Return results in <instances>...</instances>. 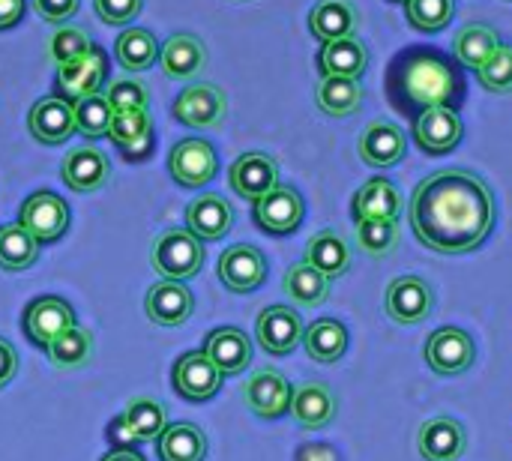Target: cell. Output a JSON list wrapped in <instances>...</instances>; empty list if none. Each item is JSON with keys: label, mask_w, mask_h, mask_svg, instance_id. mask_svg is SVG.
<instances>
[{"label": "cell", "mask_w": 512, "mask_h": 461, "mask_svg": "<svg viewBox=\"0 0 512 461\" xmlns=\"http://www.w3.org/2000/svg\"><path fill=\"white\" fill-rule=\"evenodd\" d=\"M417 240L441 255H465L495 228L492 189L471 171L447 168L426 177L408 207Z\"/></svg>", "instance_id": "cell-1"}, {"label": "cell", "mask_w": 512, "mask_h": 461, "mask_svg": "<svg viewBox=\"0 0 512 461\" xmlns=\"http://www.w3.org/2000/svg\"><path fill=\"white\" fill-rule=\"evenodd\" d=\"M150 264L162 279L171 282H186L201 273L204 267V246L201 240L186 228H171L156 237L150 249Z\"/></svg>", "instance_id": "cell-2"}, {"label": "cell", "mask_w": 512, "mask_h": 461, "mask_svg": "<svg viewBox=\"0 0 512 461\" xmlns=\"http://www.w3.org/2000/svg\"><path fill=\"white\" fill-rule=\"evenodd\" d=\"M168 171L180 186H207L219 171V156L204 138H183L168 153Z\"/></svg>", "instance_id": "cell-3"}, {"label": "cell", "mask_w": 512, "mask_h": 461, "mask_svg": "<svg viewBox=\"0 0 512 461\" xmlns=\"http://www.w3.org/2000/svg\"><path fill=\"white\" fill-rule=\"evenodd\" d=\"M18 225L33 234L36 243H54L69 228V207L54 192H36L21 204Z\"/></svg>", "instance_id": "cell-4"}, {"label": "cell", "mask_w": 512, "mask_h": 461, "mask_svg": "<svg viewBox=\"0 0 512 461\" xmlns=\"http://www.w3.org/2000/svg\"><path fill=\"white\" fill-rule=\"evenodd\" d=\"M474 339L459 327H441L426 342V363L444 378H456L474 366Z\"/></svg>", "instance_id": "cell-5"}, {"label": "cell", "mask_w": 512, "mask_h": 461, "mask_svg": "<svg viewBox=\"0 0 512 461\" xmlns=\"http://www.w3.org/2000/svg\"><path fill=\"white\" fill-rule=\"evenodd\" d=\"M228 114V99L216 84H192L174 99V117L192 129H216Z\"/></svg>", "instance_id": "cell-6"}, {"label": "cell", "mask_w": 512, "mask_h": 461, "mask_svg": "<svg viewBox=\"0 0 512 461\" xmlns=\"http://www.w3.org/2000/svg\"><path fill=\"white\" fill-rule=\"evenodd\" d=\"M384 306H387V315L396 321V324H423L432 309H435V294L429 288L426 279L420 276H402L396 282H390L387 288V297H384Z\"/></svg>", "instance_id": "cell-7"}, {"label": "cell", "mask_w": 512, "mask_h": 461, "mask_svg": "<svg viewBox=\"0 0 512 461\" xmlns=\"http://www.w3.org/2000/svg\"><path fill=\"white\" fill-rule=\"evenodd\" d=\"M105 78H108V60L99 45H93L90 51H84L81 57L63 63V66H57V87L69 102L99 93Z\"/></svg>", "instance_id": "cell-8"}, {"label": "cell", "mask_w": 512, "mask_h": 461, "mask_svg": "<svg viewBox=\"0 0 512 461\" xmlns=\"http://www.w3.org/2000/svg\"><path fill=\"white\" fill-rule=\"evenodd\" d=\"M453 72L441 63V60H432V57H420L408 66V75H405V90L414 102L426 105V108H435V105H447L450 96H453Z\"/></svg>", "instance_id": "cell-9"}, {"label": "cell", "mask_w": 512, "mask_h": 461, "mask_svg": "<svg viewBox=\"0 0 512 461\" xmlns=\"http://www.w3.org/2000/svg\"><path fill=\"white\" fill-rule=\"evenodd\" d=\"M267 279V261L255 246H231L219 258V282L234 294H249Z\"/></svg>", "instance_id": "cell-10"}, {"label": "cell", "mask_w": 512, "mask_h": 461, "mask_svg": "<svg viewBox=\"0 0 512 461\" xmlns=\"http://www.w3.org/2000/svg\"><path fill=\"white\" fill-rule=\"evenodd\" d=\"M291 396L294 387L276 369H258L243 387V402L264 420L285 417L291 411Z\"/></svg>", "instance_id": "cell-11"}, {"label": "cell", "mask_w": 512, "mask_h": 461, "mask_svg": "<svg viewBox=\"0 0 512 461\" xmlns=\"http://www.w3.org/2000/svg\"><path fill=\"white\" fill-rule=\"evenodd\" d=\"M69 327H75V312L60 297H39L24 312V330H27L30 342L39 345V348H45V351Z\"/></svg>", "instance_id": "cell-12"}, {"label": "cell", "mask_w": 512, "mask_h": 461, "mask_svg": "<svg viewBox=\"0 0 512 461\" xmlns=\"http://www.w3.org/2000/svg\"><path fill=\"white\" fill-rule=\"evenodd\" d=\"M258 342L267 354L285 357L303 342V321L291 306H267L258 315Z\"/></svg>", "instance_id": "cell-13"}, {"label": "cell", "mask_w": 512, "mask_h": 461, "mask_svg": "<svg viewBox=\"0 0 512 461\" xmlns=\"http://www.w3.org/2000/svg\"><path fill=\"white\" fill-rule=\"evenodd\" d=\"M303 198L291 189V186H276L270 189L264 198L255 201V222L267 231V234H291L300 228L303 222Z\"/></svg>", "instance_id": "cell-14"}, {"label": "cell", "mask_w": 512, "mask_h": 461, "mask_svg": "<svg viewBox=\"0 0 512 461\" xmlns=\"http://www.w3.org/2000/svg\"><path fill=\"white\" fill-rule=\"evenodd\" d=\"M417 447L426 461H459L468 450V432L453 417H435L420 426Z\"/></svg>", "instance_id": "cell-15"}, {"label": "cell", "mask_w": 512, "mask_h": 461, "mask_svg": "<svg viewBox=\"0 0 512 461\" xmlns=\"http://www.w3.org/2000/svg\"><path fill=\"white\" fill-rule=\"evenodd\" d=\"M27 129L42 144H63L75 132V111L72 102L63 96H45L30 108Z\"/></svg>", "instance_id": "cell-16"}, {"label": "cell", "mask_w": 512, "mask_h": 461, "mask_svg": "<svg viewBox=\"0 0 512 461\" xmlns=\"http://www.w3.org/2000/svg\"><path fill=\"white\" fill-rule=\"evenodd\" d=\"M231 189L240 195V198H249V201H258L264 198L270 189L279 186V165L273 156L267 153H243L234 165H231Z\"/></svg>", "instance_id": "cell-17"}, {"label": "cell", "mask_w": 512, "mask_h": 461, "mask_svg": "<svg viewBox=\"0 0 512 461\" xmlns=\"http://www.w3.org/2000/svg\"><path fill=\"white\" fill-rule=\"evenodd\" d=\"M192 309H195V300L183 282L165 279V282L153 285L144 297V312L156 327H180L189 321Z\"/></svg>", "instance_id": "cell-18"}, {"label": "cell", "mask_w": 512, "mask_h": 461, "mask_svg": "<svg viewBox=\"0 0 512 461\" xmlns=\"http://www.w3.org/2000/svg\"><path fill=\"white\" fill-rule=\"evenodd\" d=\"M174 390L189 402H207L222 390V372L207 360V354H186L174 366Z\"/></svg>", "instance_id": "cell-19"}, {"label": "cell", "mask_w": 512, "mask_h": 461, "mask_svg": "<svg viewBox=\"0 0 512 461\" xmlns=\"http://www.w3.org/2000/svg\"><path fill=\"white\" fill-rule=\"evenodd\" d=\"M414 138L426 153H450L462 141V120L450 105L426 108L414 123Z\"/></svg>", "instance_id": "cell-20"}, {"label": "cell", "mask_w": 512, "mask_h": 461, "mask_svg": "<svg viewBox=\"0 0 512 461\" xmlns=\"http://www.w3.org/2000/svg\"><path fill=\"white\" fill-rule=\"evenodd\" d=\"M60 174H63V183L72 192H96V189H102L108 183L111 162L99 147L84 144V147H75V150L66 153Z\"/></svg>", "instance_id": "cell-21"}, {"label": "cell", "mask_w": 512, "mask_h": 461, "mask_svg": "<svg viewBox=\"0 0 512 461\" xmlns=\"http://www.w3.org/2000/svg\"><path fill=\"white\" fill-rule=\"evenodd\" d=\"M204 354L222 372V378L225 375H240L252 363V342L237 327H219V330H213L207 336Z\"/></svg>", "instance_id": "cell-22"}, {"label": "cell", "mask_w": 512, "mask_h": 461, "mask_svg": "<svg viewBox=\"0 0 512 461\" xmlns=\"http://www.w3.org/2000/svg\"><path fill=\"white\" fill-rule=\"evenodd\" d=\"M405 150H408L405 132L390 120H375L372 126H366L360 138V159L375 168H390L402 162Z\"/></svg>", "instance_id": "cell-23"}, {"label": "cell", "mask_w": 512, "mask_h": 461, "mask_svg": "<svg viewBox=\"0 0 512 461\" xmlns=\"http://www.w3.org/2000/svg\"><path fill=\"white\" fill-rule=\"evenodd\" d=\"M186 225L198 240H222L234 225V207L222 195H201L186 207Z\"/></svg>", "instance_id": "cell-24"}, {"label": "cell", "mask_w": 512, "mask_h": 461, "mask_svg": "<svg viewBox=\"0 0 512 461\" xmlns=\"http://www.w3.org/2000/svg\"><path fill=\"white\" fill-rule=\"evenodd\" d=\"M303 429H324L336 417V396L327 384L309 381L300 384L291 396V411H288Z\"/></svg>", "instance_id": "cell-25"}, {"label": "cell", "mask_w": 512, "mask_h": 461, "mask_svg": "<svg viewBox=\"0 0 512 461\" xmlns=\"http://www.w3.org/2000/svg\"><path fill=\"white\" fill-rule=\"evenodd\" d=\"M357 24H360V12L351 0H318L309 15V27L315 39H321L324 45L354 36Z\"/></svg>", "instance_id": "cell-26"}, {"label": "cell", "mask_w": 512, "mask_h": 461, "mask_svg": "<svg viewBox=\"0 0 512 461\" xmlns=\"http://www.w3.org/2000/svg\"><path fill=\"white\" fill-rule=\"evenodd\" d=\"M204 63H207V48L192 33H174L159 48V66L168 78H192L204 69Z\"/></svg>", "instance_id": "cell-27"}, {"label": "cell", "mask_w": 512, "mask_h": 461, "mask_svg": "<svg viewBox=\"0 0 512 461\" xmlns=\"http://www.w3.org/2000/svg\"><path fill=\"white\" fill-rule=\"evenodd\" d=\"M108 138L129 159H138L153 144V120L147 111H114L111 126H108Z\"/></svg>", "instance_id": "cell-28"}, {"label": "cell", "mask_w": 512, "mask_h": 461, "mask_svg": "<svg viewBox=\"0 0 512 461\" xmlns=\"http://www.w3.org/2000/svg\"><path fill=\"white\" fill-rule=\"evenodd\" d=\"M399 213H402V195L387 177L369 180L354 195V219L357 222H366V219H396L399 222Z\"/></svg>", "instance_id": "cell-29"}, {"label": "cell", "mask_w": 512, "mask_h": 461, "mask_svg": "<svg viewBox=\"0 0 512 461\" xmlns=\"http://www.w3.org/2000/svg\"><path fill=\"white\" fill-rule=\"evenodd\" d=\"M303 348L315 363H339L348 351V330L336 318H321L309 330H303Z\"/></svg>", "instance_id": "cell-30"}, {"label": "cell", "mask_w": 512, "mask_h": 461, "mask_svg": "<svg viewBox=\"0 0 512 461\" xmlns=\"http://www.w3.org/2000/svg\"><path fill=\"white\" fill-rule=\"evenodd\" d=\"M156 450L162 461H204L207 438L192 423H174L165 426V432L156 438Z\"/></svg>", "instance_id": "cell-31"}, {"label": "cell", "mask_w": 512, "mask_h": 461, "mask_svg": "<svg viewBox=\"0 0 512 461\" xmlns=\"http://www.w3.org/2000/svg\"><path fill=\"white\" fill-rule=\"evenodd\" d=\"M369 63V51L357 36H345L336 42H327L321 51V69L324 75H339V78H360Z\"/></svg>", "instance_id": "cell-32"}, {"label": "cell", "mask_w": 512, "mask_h": 461, "mask_svg": "<svg viewBox=\"0 0 512 461\" xmlns=\"http://www.w3.org/2000/svg\"><path fill=\"white\" fill-rule=\"evenodd\" d=\"M318 108L330 117H348L363 105V87L357 78H339V75H324L318 90H315Z\"/></svg>", "instance_id": "cell-33"}, {"label": "cell", "mask_w": 512, "mask_h": 461, "mask_svg": "<svg viewBox=\"0 0 512 461\" xmlns=\"http://www.w3.org/2000/svg\"><path fill=\"white\" fill-rule=\"evenodd\" d=\"M306 264H312L315 270H321L327 279H336V276L348 273V267H351V249H348V243L336 231H321L306 246Z\"/></svg>", "instance_id": "cell-34"}, {"label": "cell", "mask_w": 512, "mask_h": 461, "mask_svg": "<svg viewBox=\"0 0 512 461\" xmlns=\"http://www.w3.org/2000/svg\"><path fill=\"white\" fill-rule=\"evenodd\" d=\"M114 54H117V63L126 72H144V69H150L159 60V42H156V36L150 30L129 27V30H123L117 36Z\"/></svg>", "instance_id": "cell-35"}, {"label": "cell", "mask_w": 512, "mask_h": 461, "mask_svg": "<svg viewBox=\"0 0 512 461\" xmlns=\"http://www.w3.org/2000/svg\"><path fill=\"white\" fill-rule=\"evenodd\" d=\"M48 360L57 369H81L93 360V333L87 327H69L48 345Z\"/></svg>", "instance_id": "cell-36"}, {"label": "cell", "mask_w": 512, "mask_h": 461, "mask_svg": "<svg viewBox=\"0 0 512 461\" xmlns=\"http://www.w3.org/2000/svg\"><path fill=\"white\" fill-rule=\"evenodd\" d=\"M120 426L132 441H156L165 432V408L156 399H132L123 411Z\"/></svg>", "instance_id": "cell-37"}, {"label": "cell", "mask_w": 512, "mask_h": 461, "mask_svg": "<svg viewBox=\"0 0 512 461\" xmlns=\"http://www.w3.org/2000/svg\"><path fill=\"white\" fill-rule=\"evenodd\" d=\"M285 294L300 306H321L330 297V279L312 264L300 261L285 273Z\"/></svg>", "instance_id": "cell-38"}, {"label": "cell", "mask_w": 512, "mask_h": 461, "mask_svg": "<svg viewBox=\"0 0 512 461\" xmlns=\"http://www.w3.org/2000/svg\"><path fill=\"white\" fill-rule=\"evenodd\" d=\"M39 255V243L33 234H27L21 225H3L0 228V267L9 273L27 270Z\"/></svg>", "instance_id": "cell-39"}, {"label": "cell", "mask_w": 512, "mask_h": 461, "mask_svg": "<svg viewBox=\"0 0 512 461\" xmlns=\"http://www.w3.org/2000/svg\"><path fill=\"white\" fill-rule=\"evenodd\" d=\"M498 45H501V42H498V33H495L492 27H486V24H468V27L456 36L453 51H456V57H459L462 66L480 69V66L492 57V51H495Z\"/></svg>", "instance_id": "cell-40"}, {"label": "cell", "mask_w": 512, "mask_h": 461, "mask_svg": "<svg viewBox=\"0 0 512 461\" xmlns=\"http://www.w3.org/2000/svg\"><path fill=\"white\" fill-rule=\"evenodd\" d=\"M72 111H75V132L87 135V138H102L108 135V126H111V105L102 93H93V96H84V99H75L72 102Z\"/></svg>", "instance_id": "cell-41"}, {"label": "cell", "mask_w": 512, "mask_h": 461, "mask_svg": "<svg viewBox=\"0 0 512 461\" xmlns=\"http://www.w3.org/2000/svg\"><path fill=\"white\" fill-rule=\"evenodd\" d=\"M357 243L363 252L384 258L399 246V222L396 219H366L357 222Z\"/></svg>", "instance_id": "cell-42"}, {"label": "cell", "mask_w": 512, "mask_h": 461, "mask_svg": "<svg viewBox=\"0 0 512 461\" xmlns=\"http://www.w3.org/2000/svg\"><path fill=\"white\" fill-rule=\"evenodd\" d=\"M453 0H408V18L417 30H444L453 18Z\"/></svg>", "instance_id": "cell-43"}, {"label": "cell", "mask_w": 512, "mask_h": 461, "mask_svg": "<svg viewBox=\"0 0 512 461\" xmlns=\"http://www.w3.org/2000/svg\"><path fill=\"white\" fill-rule=\"evenodd\" d=\"M90 48H93V45H90V36H87L81 27L66 24V27H60V30L51 36V42H48V57H51L54 66H63V63L81 57V54L90 51Z\"/></svg>", "instance_id": "cell-44"}, {"label": "cell", "mask_w": 512, "mask_h": 461, "mask_svg": "<svg viewBox=\"0 0 512 461\" xmlns=\"http://www.w3.org/2000/svg\"><path fill=\"white\" fill-rule=\"evenodd\" d=\"M483 87H489L492 93H510L512 90V48L498 45L492 51V57L477 69Z\"/></svg>", "instance_id": "cell-45"}, {"label": "cell", "mask_w": 512, "mask_h": 461, "mask_svg": "<svg viewBox=\"0 0 512 461\" xmlns=\"http://www.w3.org/2000/svg\"><path fill=\"white\" fill-rule=\"evenodd\" d=\"M105 99H108L111 111H147V105H150L147 87L135 78H117L105 90Z\"/></svg>", "instance_id": "cell-46"}, {"label": "cell", "mask_w": 512, "mask_h": 461, "mask_svg": "<svg viewBox=\"0 0 512 461\" xmlns=\"http://www.w3.org/2000/svg\"><path fill=\"white\" fill-rule=\"evenodd\" d=\"M93 6L105 24H129L132 18H138L144 0H93Z\"/></svg>", "instance_id": "cell-47"}, {"label": "cell", "mask_w": 512, "mask_h": 461, "mask_svg": "<svg viewBox=\"0 0 512 461\" xmlns=\"http://www.w3.org/2000/svg\"><path fill=\"white\" fill-rule=\"evenodd\" d=\"M33 9L48 21V24H63L78 12V0H33Z\"/></svg>", "instance_id": "cell-48"}, {"label": "cell", "mask_w": 512, "mask_h": 461, "mask_svg": "<svg viewBox=\"0 0 512 461\" xmlns=\"http://www.w3.org/2000/svg\"><path fill=\"white\" fill-rule=\"evenodd\" d=\"M15 372H18V354L6 339H0V390L15 378Z\"/></svg>", "instance_id": "cell-49"}, {"label": "cell", "mask_w": 512, "mask_h": 461, "mask_svg": "<svg viewBox=\"0 0 512 461\" xmlns=\"http://www.w3.org/2000/svg\"><path fill=\"white\" fill-rule=\"evenodd\" d=\"M297 461H339V453L327 444H306L300 447Z\"/></svg>", "instance_id": "cell-50"}, {"label": "cell", "mask_w": 512, "mask_h": 461, "mask_svg": "<svg viewBox=\"0 0 512 461\" xmlns=\"http://www.w3.org/2000/svg\"><path fill=\"white\" fill-rule=\"evenodd\" d=\"M24 15V0H0V30L15 27Z\"/></svg>", "instance_id": "cell-51"}, {"label": "cell", "mask_w": 512, "mask_h": 461, "mask_svg": "<svg viewBox=\"0 0 512 461\" xmlns=\"http://www.w3.org/2000/svg\"><path fill=\"white\" fill-rule=\"evenodd\" d=\"M102 461H147L141 453H135V450H114V453H108Z\"/></svg>", "instance_id": "cell-52"}]
</instances>
